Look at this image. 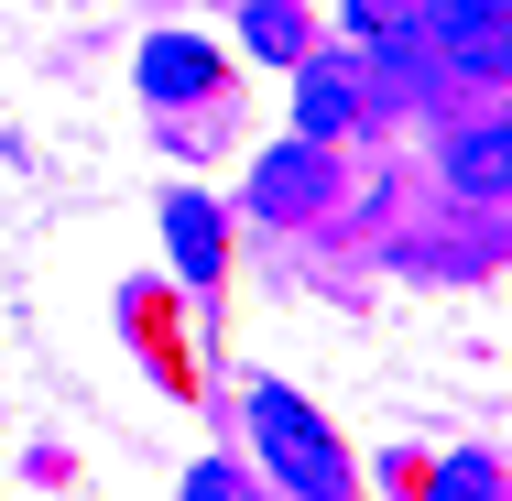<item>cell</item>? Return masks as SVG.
Instances as JSON below:
<instances>
[{
    "instance_id": "cell-1",
    "label": "cell",
    "mask_w": 512,
    "mask_h": 501,
    "mask_svg": "<svg viewBox=\"0 0 512 501\" xmlns=\"http://www.w3.org/2000/svg\"><path fill=\"white\" fill-rule=\"evenodd\" d=\"M251 436H262V458H273V480H284V491L349 501V458H338V436H327L284 382H262V393H251Z\"/></svg>"
},
{
    "instance_id": "cell-2",
    "label": "cell",
    "mask_w": 512,
    "mask_h": 501,
    "mask_svg": "<svg viewBox=\"0 0 512 501\" xmlns=\"http://www.w3.org/2000/svg\"><path fill=\"white\" fill-rule=\"evenodd\" d=\"M414 33L436 77H480V88L512 77V0H414Z\"/></svg>"
},
{
    "instance_id": "cell-3",
    "label": "cell",
    "mask_w": 512,
    "mask_h": 501,
    "mask_svg": "<svg viewBox=\"0 0 512 501\" xmlns=\"http://www.w3.org/2000/svg\"><path fill=\"white\" fill-rule=\"evenodd\" d=\"M360 99H371L360 55H327V44L295 55V142H338V131L360 120Z\"/></svg>"
},
{
    "instance_id": "cell-4",
    "label": "cell",
    "mask_w": 512,
    "mask_h": 501,
    "mask_svg": "<svg viewBox=\"0 0 512 501\" xmlns=\"http://www.w3.org/2000/svg\"><path fill=\"white\" fill-rule=\"evenodd\" d=\"M218 88V44H197V33H153L142 44V99L153 109H186Z\"/></svg>"
},
{
    "instance_id": "cell-5",
    "label": "cell",
    "mask_w": 512,
    "mask_h": 501,
    "mask_svg": "<svg viewBox=\"0 0 512 501\" xmlns=\"http://www.w3.org/2000/svg\"><path fill=\"white\" fill-rule=\"evenodd\" d=\"M316 197H327V142H284V153L251 175V207H262V218H306Z\"/></svg>"
},
{
    "instance_id": "cell-6",
    "label": "cell",
    "mask_w": 512,
    "mask_h": 501,
    "mask_svg": "<svg viewBox=\"0 0 512 501\" xmlns=\"http://www.w3.org/2000/svg\"><path fill=\"white\" fill-rule=\"evenodd\" d=\"M447 186L458 197H512V120H480L447 142Z\"/></svg>"
},
{
    "instance_id": "cell-7",
    "label": "cell",
    "mask_w": 512,
    "mask_h": 501,
    "mask_svg": "<svg viewBox=\"0 0 512 501\" xmlns=\"http://www.w3.org/2000/svg\"><path fill=\"white\" fill-rule=\"evenodd\" d=\"M164 240H175V273H186V284H218L229 251H218V207L207 197H164Z\"/></svg>"
},
{
    "instance_id": "cell-8",
    "label": "cell",
    "mask_w": 512,
    "mask_h": 501,
    "mask_svg": "<svg viewBox=\"0 0 512 501\" xmlns=\"http://www.w3.org/2000/svg\"><path fill=\"white\" fill-rule=\"evenodd\" d=\"M240 44H251V55H273V66H295L316 33H306V11H295V0H240Z\"/></svg>"
},
{
    "instance_id": "cell-9",
    "label": "cell",
    "mask_w": 512,
    "mask_h": 501,
    "mask_svg": "<svg viewBox=\"0 0 512 501\" xmlns=\"http://www.w3.org/2000/svg\"><path fill=\"white\" fill-rule=\"evenodd\" d=\"M371 44H382V88H393V99H414V88H436V55H425L414 11H404V22H382Z\"/></svg>"
},
{
    "instance_id": "cell-10",
    "label": "cell",
    "mask_w": 512,
    "mask_h": 501,
    "mask_svg": "<svg viewBox=\"0 0 512 501\" xmlns=\"http://www.w3.org/2000/svg\"><path fill=\"white\" fill-rule=\"evenodd\" d=\"M436 501H491V469H480V458H458V469L436 480Z\"/></svg>"
},
{
    "instance_id": "cell-11",
    "label": "cell",
    "mask_w": 512,
    "mask_h": 501,
    "mask_svg": "<svg viewBox=\"0 0 512 501\" xmlns=\"http://www.w3.org/2000/svg\"><path fill=\"white\" fill-rule=\"evenodd\" d=\"M414 0H349V22H360V33H382V22H404Z\"/></svg>"
},
{
    "instance_id": "cell-12",
    "label": "cell",
    "mask_w": 512,
    "mask_h": 501,
    "mask_svg": "<svg viewBox=\"0 0 512 501\" xmlns=\"http://www.w3.org/2000/svg\"><path fill=\"white\" fill-rule=\"evenodd\" d=\"M186 501H240V491H229V469H197V491H186Z\"/></svg>"
}]
</instances>
